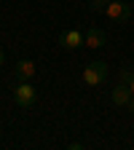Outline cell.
<instances>
[{
	"instance_id": "11",
	"label": "cell",
	"mask_w": 134,
	"mask_h": 150,
	"mask_svg": "<svg viewBox=\"0 0 134 150\" xmlns=\"http://www.w3.org/2000/svg\"><path fill=\"white\" fill-rule=\"evenodd\" d=\"M129 88H131V97H134V78L129 81Z\"/></svg>"
},
{
	"instance_id": "5",
	"label": "cell",
	"mask_w": 134,
	"mask_h": 150,
	"mask_svg": "<svg viewBox=\"0 0 134 150\" xmlns=\"http://www.w3.org/2000/svg\"><path fill=\"white\" fill-rule=\"evenodd\" d=\"M110 99L116 102L118 107H129V102H131V88H129L126 83H118L116 88L110 91Z\"/></svg>"
},
{
	"instance_id": "12",
	"label": "cell",
	"mask_w": 134,
	"mask_h": 150,
	"mask_svg": "<svg viewBox=\"0 0 134 150\" xmlns=\"http://www.w3.org/2000/svg\"><path fill=\"white\" fill-rule=\"evenodd\" d=\"M129 110H131V112H134V97H131V102H129Z\"/></svg>"
},
{
	"instance_id": "6",
	"label": "cell",
	"mask_w": 134,
	"mask_h": 150,
	"mask_svg": "<svg viewBox=\"0 0 134 150\" xmlns=\"http://www.w3.org/2000/svg\"><path fill=\"white\" fill-rule=\"evenodd\" d=\"M105 32L102 30H97V27H91V30H86V35H83V46L86 48H102L105 46Z\"/></svg>"
},
{
	"instance_id": "3",
	"label": "cell",
	"mask_w": 134,
	"mask_h": 150,
	"mask_svg": "<svg viewBox=\"0 0 134 150\" xmlns=\"http://www.w3.org/2000/svg\"><path fill=\"white\" fill-rule=\"evenodd\" d=\"M107 19H113V22H126V19H131V3H121V0H110L107 3V11H105Z\"/></svg>"
},
{
	"instance_id": "2",
	"label": "cell",
	"mask_w": 134,
	"mask_h": 150,
	"mask_svg": "<svg viewBox=\"0 0 134 150\" xmlns=\"http://www.w3.org/2000/svg\"><path fill=\"white\" fill-rule=\"evenodd\" d=\"M11 99H13V105H19V107H32V102L38 99V91H35L32 83L22 81V83H16V86L11 88Z\"/></svg>"
},
{
	"instance_id": "10",
	"label": "cell",
	"mask_w": 134,
	"mask_h": 150,
	"mask_svg": "<svg viewBox=\"0 0 134 150\" xmlns=\"http://www.w3.org/2000/svg\"><path fill=\"white\" fill-rule=\"evenodd\" d=\"M6 64V54H3V48H0V67Z\"/></svg>"
},
{
	"instance_id": "14",
	"label": "cell",
	"mask_w": 134,
	"mask_h": 150,
	"mask_svg": "<svg viewBox=\"0 0 134 150\" xmlns=\"http://www.w3.org/2000/svg\"><path fill=\"white\" fill-rule=\"evenodd\" d=\"M0 145H3V142H0Z\"/></svg>"
},
{
	"instance_id": "13",
	"label": "cell",
	"mask_w": 134,
	"mask_h": 150,
	"mask_svg": "<svg viewBox=\"0 0 134 150\" xmlns=\"http://www.w3.org/2000/svg\"><path fill=\"white\" fill-rule=\"evenodd\" d=\"M131 3H134V0H131Z\"/></svg>"
},
{
	"instance_id": "7",
	"label": "cell",
	"mask_w": 134,
	"mask_h": 150,
	"mask_svg": "<svg viewBox=\"0 0 134 150\" xmlns=\"http://www.w3.org/2000/svg\"><path fill=\"white\" fill-rule=\"evenodd\" d=\"M13 72H16V78H22V81H32V78H35V72H38V67H35V62L22 59V62H16V64H13Z\"/></svg>"
},
{
	"instance_id": "4",
	"label": "cell",
	"mask_w": 134,
	"mask_h": 150,
	"mask_svg": "<svg viewBox=\"0 0 134 150\" xmlns=\"http://www.w3.org/2000/svg\"><path fill=\"white\" fill-rule=\"evenodd\" d=\"M83 35H86V32H81V30H67V32L62 35V40H59V43H62L65 51H75V48H81V46H83Z\"/></svg>"
},
{
	"instance_id": "1",
	"label": "cell",
	"mask_w": 134,
	"mask_h": 150,
	"mask_svg": "<svg viewBox=\"0 0 134 150\" xmlns=\"http://www.w3.org/2000/svg\"><path fill=\"white\" fill-rule=\"evenodd\" d=\"M105 78H107V62H102V59L86 64L83 67V75H81L83 86H89V88H97L99 83H105Z\"/></svg>"
},
{
	"instance_id": "9",
	"label": "cell",
	"mask_w": 134,
	"mask_h": 150,
	"mask_svg": "<svg viewBox=\"0 0 134 150\" xmlns=\"http://www.w3.org/2000/svg\"><path fill=\"white\" fill-rule=\"evenodd\" d=\"M131 78H134V72H131L129 67H123V70H121V83H126V86H129V81H131Z\"/></svg>"
},
{
	"instance_id": "8",
	"label": "cell",
	"mask_w": 134,
	"mask_h": 150,
	"mask_svg": "<svg viewBox=\"0 0 134 150\" xmlns=\"http://www.w3.org/2000/svg\"><path fill=\"white\" fill-rule=\"evenodd\" d=\"M107 3H110V0H91V3H89V11L91 13H105L107 11Z\"/></svg>"
}]
</instances>
